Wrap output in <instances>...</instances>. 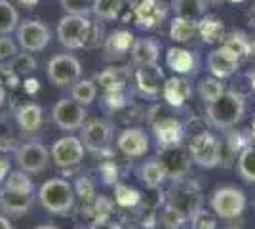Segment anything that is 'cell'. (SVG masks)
<instances>
[{"mask_svg":"<svg viewBox=\"0 0 255 229\" xmlns=\"http://www.w3.org/2000/svg\"><path fill=\"white\" fill-rule=\"evenodd\" d=\"M135 42V36L129 31H115L113 34H109V38L105 40V59L113 61V59H122L128 52H131V46Z\"/></svg>","mask_w":255,"mask_h":229,"instance_id":"21","label":"cell"},{"mask_svg":"<svg viewBox=\"0 0 255 229\" xmlns=\"http://www.w3.org/2000/svg\"><path fill=\"white\" fill-rule=\"evenodd\" d=\"M248 21H250V25L255 29V2L252 4V8H250V11H248Z\"/></svg>","mask_w":255,"mask_h":229,"instance_id":"50","label":"cell"},{"mask_svg":"<svg viewBox=\"0 0 255 229\" xmlns=\"http://www.w3.org/2000/svg\"><path fill=\"white\" fill-rule=\"evenodd\" d=\"M160 164L164 166L166 174L171 180H183L191 172V153L185 149L183 145H166V147H158V157Z\"/></svg>","mask_w":255,"mask_h":229,"instance_id":"8","label":"cell"},{"mask_svg":"<svg viewBox=\"0 0 255 229\" xmlns=\"http://www.w3.org/2000/svg\"><path fill=\"white\" fill-rule=\"evenodd\" d=\"M15 163L27 174H38V172H44L48 168V164H50V151L46 149L44 143L31 140V142L21 143L17 147Z\"/></svg>","mask_w":255,"mask_h":229,"instance_id":"9","label":"cell"},{"mask_svg":"<svg viewBox=\"0 0 255 229\" xmlns=\"http://www.w3.org/2000/svg\"><path fill=\"white\" fill-rule=\"evenodd\" d=\"M17 23H19L17 10L11 6L8 0H0V36L15 31Z\"/></svg>","mask_w":255,"mask_h":229,"instance_id":"36","label":"cell"},{"mask_svg":"<svg viewBox=\"0 0 255 229\" xmlns=\"http://www.w3.org/2000/svg\"><path fill=\"white\" fill-rule=\"evenodd\" d=\"M126 98H128L126 90L105 92V96H103V105H105V109H109V111H118L126 105V101H128Z\"/></svg>","mask_w":255,"mask_h":229,"instance_id":"44","label":"cell"},{"mask_svg":"<svg viewBox=\"0 0 255 229\" xmlns=\"http://www.w3.org/2000/svg\"><path fill=\"white\" fill-rule=\"evenodd\" d=\"M103 36H105L103 25L99 21H90V29H88V34H86L84 48H97L99 44H103Z\"/></svg>","mask_w":255,"mask_h":229,"instance_id":"45","label":"cell"},{"mask_svg":"<svg viewBox=\"0 0 255 229\" xmlns=\"http://www.w3.org/2000/svg\"><path fill=\"white\" fill-rule=\"evenodd\" d=\"M131 61L137 67L154 65L158 63L160 57V44L154 38H137L131 46Z\"/></svg>","mask_w":255,"mask_h":229,"instance_id":"22","label":"cell"},{"mask_svg":"<svg viewBox=\"0 0 255 229\" xmlns=\"http://www.w3.org/2000/svg\"><path fill=\"white\" fill-rule=\"evenodd\" d=\"M34 229H59V228H55V226H50V224H46V226H38V228H34Z\"/></svg>","mask_w":255,"mask_h":229,"instance_id":"54","label":"cell"},{"mask_svg":"<svg viewBox=\"0 0 255 229\" xmlns=\"http://www.w3.org/2000/svg\"><path fill=\"white\" fill-rule=\"evenodd\" d=\"M117 147L128 159H139L149 151V136L143 128H126L120 132Z\"/></svg>","mask_w":255,"mask_h":229,"instance_id":"16","label":"cell"},{"mask_svg":"<svg viewBox=\"0 0 255 229\" xmlns=\"http://www.w3.org/2000/svg\"><path fill=\"white\" fill-rule=\"evenodd\" d=\"M4 187L6 189H10V191H17V193H27V195H32V191H34V184H32V180L27 176L25 170H13L8 174L6 178V182H4Z\"/></svg>","mask_w":255,"mask_h":229,"instance_id":"34","label":"cell"},{"mask_svg":"<svg viewBox=\"0 0 255 229\" xmlns=\"http://www.w3.org/2000/svg\"><path fill=\"white\" fill-rule=\"evenodd\" d=\"M15 34H17V42L25 52H40L50 44V38H52L50 27L38 19L23 21L15 29Z\"/></svg>","mask_w":255,"mask_h":229,"instance_id":"11","label":"cell"},{"mask_svg":"<svg viewBox=\"0 0 255 229\" xmlns=\"http://www.w3.org/2000/svg\"><path fill=\"white\" fill-rule=\"evenodd\" d=\"M97 96V86L94 80H88V78H80L78 82H75L73 86H71V98L78 101L80 105H92L94 103V99Z\"/></svg>","mask_w":255,"mask_h":229,"instance_id":"31","label":"cell"},{"mask_svg":"<svg viewBox=\"0 0 255 229\" xmlns=\"http://www.w3.org/2000/svg\"><path fill=\"white\" fill-rule=\"evenodd\" d=\"M53 124L63 132L80 130L86 124V109L75 99H59L52 109Z\"/></svg>","mask_w":255,"mask_h":229,"instance_id":"10","label":"cell"},{"mask_svg":"<svg viewBox=\"0 0 255 229\" xmlns=\"http://www.w3.org/2000/svg\"><path fill=\"white\" fill-rule=\"evenodd\" d=\"M46 75H48V80L52 82L53 86L57 88L73 86L75 82L80 80L82 65H80V61L76 59L75 55L71 54L53 55L52 59L48 61Z\"/></svg>","mask_w":255,"mask_h":229,"instance_id":"5","label":"cell"},{"mask_svg":"<svg viewBox=\"0 0 255 229\" xmlns=\"http://www.w3.org/2000/svg\"><path fill=\"white\" fill-rule=\"evenodd\" d=\"M254 205H255V197H254Z\"/></svg>","mask_w":255,"mask_h":229,"instance_id":"61","label":"cell"},{"mask_svg":"<svg viewBox=\"0 0 255 229\" xmlns=\"http://www.w3.org/2000/svg\"><path fill=\"white\" fill-rule=\"evenodd\" d=\"M8 174H10V161L8 157L0 155V182H6Z\"/></svg>","mask_w":255,"mask_h":229,"instance_id":"49","label":"cell"},{"mask_svg":"<svg viewBox=\"0 0 255 229\" xmlns=\"http://www.w3.org/2000/svg\"><path fill=\"white\" fill-rule=\"evenodd\" d=\"M139 180L145 184V186L149 187V189H158L164 182H166V170H164V166L160 164L158 159H149V161H145V163L139 166Z\"/></svg>","mask_w":255,"mask_h":229,"instance_id":"25","label":"cell"},{"mask_svg":"<svg viewBox=\"0 0 255 229\" xmlns=\"http://www.w3.org/2000/svg\"><path fill=\"white\" fill-rule=\"evenodd\" d=\"M250 130H252V136H254V142H255V117H254V120H252V128H250Z\"/></svg>","mask_w":255,"mask_h":229,"instance_id":"55","label":"cell"},{"mask_svg":"<svg viewBox=\"0 0 255 229\" xmlns=\"http://www.w3.org/2000/svg\"><path fill=\"white\" fill-rule=\"evenodd\" d=\"M10 65L13 67L19 75H27V73H31L32 69L36 67V61H34V57H32L31 54H17L10 61Z\"/></svg>","mask_w":255,"mask_h":229,"instance_id":"46","label":"cell"},{"mask_svg":"<svg viewBox=\"0 0 255 229\" xmlns=\"http://www.w3.org/2000/svg\"><path fill=\"white\" fill-rule=\"evenodd\" d=\"M248 80H250V86H252V90L255 92V67L248 73Z\"/></svg>","mask_w":255,"mask_h":229,"instance_id":"52","label":"cell"},{"mask_svg":"<svg viewBox=\"0 0 255 229\" xmlns=\"http://www.w3.org/2000/svg\"><path fill=\"white\" fill-rule=\"evenodd\" d=\"M99 174H101V180L107 186H117L118 182V166L113 159H107L103 163L99 164Z\"/></svg>","mask_w":255,"mask_h":229,"instance_id":"43","label":"cell"},{"mask_svg":"<svg viewBox=\"0 0 255 229\" xmlns=\"http://www.w3.org/2000/svg\"><path fill=\"white\" fill-rule=\"evenodd\" d=\"M192 229H217V216L215 212H208L206 208H198L194 214L189 216Z\"/></svg>","mask_w":255,"mask_h":229,"instance_id":"39","label":"cell"},{"mask_svg":"<svg viewBox=\"0 0 255 229\" xmlns=\"http://www.w3.org/2000/svg\"><path fill=\"white\" fill-rule=\"evenodd\" d=\"M236 170L238 176L244 180L246 184H255V147L250 145L246 147L244 151L238 155V161H236Z\"/></svg>","mask_w":255,"mask_h":229,"instance_id":"30","label":"cell"},{"mask_svg":"<svg viewBox=\"0 0 255 229\" xmlns=\"http://www.w3.org/2000/svg\"><path fill=\"white\" fill-rule=\"evenodd\" d=\"M115 203L122 208H133L141 203V193H139L135 187L117 184L115 186Z\"/></svg>","mask_w":255,"mask_h":229,"instance_id":"37","label":"cell"},{"mask_svg":"<svg viewBox=\"0 0 255 229\" xmlns=\"http://www.w3.org/2000/svg\"><path fill=\"white\" fill-rule=\"evenodd\" d=\"M252 54H255V38L252 40Z\"/></svg>","mask_w":255,"mask_h":229,"instance_id":"58","label":"cell"},{"mask_svg":"<svg viewBox=\"0 0 255 229\" xmlns=\"http://www.w3.org/2000/svg\"><path fill=\"white\" fill-rule=\"evenodd\" d=\"M208 8V0H171V10L177 17L200 21Z\"/></svg>","mask_w":255,"mask_h":229,"instance_id":"27","label":"cell"},{"mask_svg":"<svg viewBox=\"0 0 255 229\" xmlns=\"http://www.w3.org/2000/svg\"><path fill=\"white\" fill-rule=\"evenodd\" d=\"M210 4H215V6H219V4H223L225 0H208Z\"/></svg>","mask_w":255,"mask_h":229,"instance_id":"56","label":"cell"},{"mask_svg":"<svg viewBox=\"0 0 255 229\" xmlns=\"http://www.w3.org/2000/svg\"><path fill=\"white\" fill-rule=\"evenodd\" d=\"M202 189L194 180H175L173 187L168 193V205L179 208L187 216L194 214L198 208H202Z\"/></svg>","mask_w":255,"mask_h":229,"instance_id":"6","label":"cell"},{"mask_svg":"<svg viewBox=\"0 0 255 229\" xmlns=\"http://www.w3.org/2000/svg\"><path fill=\"white\" fill-rule=\"evenodd\" d=\"M246 205H248V199L244 191L234 186L217 187L210 199V207L215 212V216L221 220L240 218L246 210Z\"/></svg>","mask_w":255,"mask_h":229,"instance_id":"4","label":"cell"},{"mask_svg":"<svg viewBox=\"0 0 255 229\" xmlns=\"http://www.w3.org/2000/svg\"><path fill=\"white\" fill-rule=\"evenodd\" d=\"M88 29H90L88 15L67 13L57 23V40L69 50H80V48H84Z\"/></svg>","mask_w":255,"mask_h":229,"instance_id":"7","label":"cell"},{"mask_svg":"<svg viewBox=\"0 0 255 229\" xmlns=\"http://www.w3.org/2000/svg\"><path fill=\"white\" fill-rule=\"evenodd\" d=\"M189 153L194 164L200 168H215L221 164V140L210 130H202L191 136Z\"/></svg>","mask_w":255,"mask_h":229,"instance_id":"3","label":"cell"},{"mask_svg":"<svg viewBox=\"0 0 255 229\" xmlns=\"http://www.w3.org/2000/svg\"><path fill=\"white\" fill-rule=\"evenodd\" d=\"M90 212H92V216L94 220L97 218H111V214H113V203L107 199V197H96L90 205Z\"/></svg>","mask_w":255,"mask_h":229,"instance_id":"42","label":"cell"},{"mask_svg":"<svg viewBox=\"0 0 255 229\" xmlns=\"http://www.w3.org/2000/svg\"><path fill=\"white\" fill-rule=\"evenodd\" d=\"M61 8L67 13H75V15H88L94 11L96 0H59Z\"/></svg>","mask_w":255,"mask_h":229,"instance_id":"40","label":"cell"},{"mask_svg":"<svg viewBox=\"0 0 255 229\" xmlns=\"http://www.w3.org/2000/svg\"><path fill=\"white\" fill-rule=\"evenodd\" d=\"M124 6V0H96L94 4V13L97 19L103 21H115Z\"/></svg>","mask_w":255,"mask_h":229,"instance_id":"35","label":"cell"},{"mask_svg":"<svg viewBox=\"0 0 255 229\" xmlns=\"http://www.w3.org/2000/svg\"><path fill=\"white\" fill-rule=\"evenodd\" d=\"M75 191H76V195L86 203V207L96 199V186H94V182H92L90 176H80V178L76 180Z\"/></svg>","mask_w":255,"mask_h":229,"instance_id":"41","label":"cell"},{"mask_svg":"<svg viewBox=\"0 0 255 229\" xmlns=\"http://www.w3.org/2000/svg\"><path fill=\"white\" fill-rule=\"evenodd\" d=\"M166 65L177 75H194L196 67H198V59H196V55L192 54L191 50L170 48L166 52Z\"/></svg>","mask_w":255,"mask_h":229,"instance_id":"20","label":"cell"},{"mask_svg":"<svg viewBox=\"0 0 255 229\" xmlns=\"http://www.w3.org/2000/svg\"><path fill=\"white\" fill-rule=\"evenodd\" d=\"M17 55V44L11 40L8 34L0 36V61H11Z\"/></svg>","mask_w":255,"mask_h":229,"instance_id":"47","label":"cell"},{"mask_svg":"<svg viewBox=\"0 0 255 229\" xmlns=\"http://www.w3.org/2000/svg\"><path fill=\"white\" fill-rule=\"evenodd\" d=\"M246 99L240 92L225 90L219 98L206 105V117L217 130H229L244 119Z\"/></svg>","mask_w":255,"mask_h":229,"instance_id":"1","label":"cell"},{"mask_svg":"<svg viewBox=\"0 0 255 229\" xmlns=\"http://www.w3.org/2000/svg\"><path fill=\"white\" fill-rule=\"evenodd\" d=\"M240 67V57L231 52L227 46H219L208 55V71L217 78H229L233 76Z\"/></svg>","mask_w":255,"mask_h":229,"instance_id":"17","label":"cell"},{"mask_svg":"<svg viewBox=\"0 0 255 229\" xmlns=\"http://www.w3.org/2000/svg\"><path fill=\"white\" fill-rule=\"evenodd\" d=\"M2 96H4V94H2V90H0V103H2Z\"/></svg>","mask_w":255,"mask_h":229,"instance_id":"60","label":"cell"},{"mask_svg":"<svg viewBox=\"0 0 255 229\" xmlns=\"http://www.w3.org/2000/svg\"><path fill=\"white\" fill-rule=\"evenodd\" d=\"M84 151H86V147L80 138H75V136L59 138L52 147L53 164H55L57 168H71V166H76V164L84 159Z\"/></svg>","mask_w":255,"mask_h":229,"instance_id":"14","label":"cell"},{"mask_svg":"<svg viewBox=\"0 0 255 229\" xmlns=\"http://www.w3.org/2000/svg\"><path fill=\"white\" fill-rule=\"evenodd\" d=\"M162 96L166 99V103L171 107H183L192 96V84L185 75H177L166 78Z\"/></svg>","mask_w":255,"mask_h":229,"instance_id":"19","label":"cell"},{"mask_svg":"<svg viewBox=\"0 0 255 229\" xmlns=\"http://www.w3.org/2000/svg\"><path fill=\"white\" fill-rule=\"evenodd\" d=\"M198 33V21L183 19V17H173L170 25V38L173 42H187L194 34Z\"/></svg>","mask_w":255,"mask_h":229,"instance_id":"29","label":"cell"},{"mask_svg":"<svg viewBox=\"0 0 255 229\" xmlns=\"http://www.w3.org/2000/svg\"><path fill=\"white\" fill-rule=\"evenodd\" d=\"M164 82H166L164 71L158 67V63L143 65L135 71V84L143 96H149V98L158 96L160 90H164Z\"/></svg>","mask_w":255,"mask_h":229,"instance_id":"18","label":"cell"},{"mask_svg":"<svg viewBox=\"0 0 255 229\" xmlns=\"http://www.w3.org/2000/svg\"><path fill=\"white\" fill-rule=\"evenodd\" d=\"M198 34L206 44H217L225 40V25L217 17H202L198 21Z\"/></svg>","mask_w":255,"mask_h":229,"instance_id":"28","label":"cell"},{"mask_svg":"<svg viewBox=\"0 0 255 229\" xmlns=\"http://www.w3.org/2000/svg\"><path fill=\"white\" fill-rule=\"evenodd\" d=\"M128 78L129 71L126 67H109L97 75V82L105 92H115V90H126Z\"/></svg>","mask_w":255,"mask_h":229,"instance_id":"26","label":"cell"},{"mask_svg":"<svg viewBox=\"0 0 255 229\" xmlns=\"http://www.w3.org/2000/svg\"><path fill=\"white\" fill-rule=\"evenodd\" d=\"M223 92L225 84L221 82V78H217V76H206V78H202L198 82V96H200V99L206 105L215 101Z\"/></svg>","mask_w":255,"mask_h":229,"instance_id":"32","label":"cell"},{"mask_svg":"<svg viewBox=\"0 0 255 229\" xmlns=\"http://www.w3.org/2000/svg\"><path fill=\"white\" fill-rule=\"evenodd\" d=\"M150 126H152V134L158 142V147H166V145H179L183 143V138L187 134L185 124L175 117L164 115L158 109L156 119H150Z\"/></svg>","mask_w":255,"mask_h":229,"instance_id":"12","label":"cell"},{"mask_svg":"<svg viewBox=\"0 0 255 229\" xmlns=\"http://www.w3.org/2000/svg\"><path fill=\"white\" fill-rule=\"evenodd\" d=\"M171 0H141L135 4V23L141 29H156L168 17Z\"/></svg>","mask_w":255,"mask_h":229,"instance_id":"13","label":"cell"},{"mask_svg":"<svg viewBox=\"0 0 255 229\" xmlns=\"http://www.w3.org/2000/svg\"><path fill=\"white\" fill-rule=\"evenodd\" d=\"M229 2H234V4H236V2H242V0H229Z\"/></svg>","mask_w":255,"mask_h":229,"instance_id":"59","label":"cell"},{"mask_svg":"<svg viewBox=\"0 0 255 229\" xmlns=\"http://www.w3.org/2000/svg\"><path fill=\"white\" fill-rule=\"evenodd\" d=\"M19 4H23V6H27V8H32V6H36L40 0H17Z\"/></svg>","mask_w":255,"mask_h":229,"instance_id":"53","label":"cell"},{"mask_svg":"<svg viewBox=\"0 0 255 229\" xmlns=\"http://www.w3.org/2000/svg\"><path fill=\"white\" fill-rule=\"evenodd\" d=\"M76 191L63 178H52L44 182L38 191V201L46 212L55 216H65L75 207Z\"/></svg>","mask_w":255,"mask_h":229,"instance_id":"2","label":"cell"},{"mask_svg":"<svg viewBox=\"0 0 255 229\" xmlns=\"http://www.w3.org/2000/svg\"><path fill=\"white\" fill-rule=\"evenodd\" d=\"M32 205V195L27 193H17L10 191L4 187V191H0V210L10 214V216H21L25 214Z\"/></svg>","mask_w":255,"mask_h":229,"instance_id":"24","label":"cell"},{"mask_svg":"<svg viewBox=\"0 0 255 229\" xmlns=\"http://www.w3.org/2000/svg\"><path fill=\"white\" fill-rule=\"evenodd\" d=\"M90 229H120V226L111 222V218H97L92 222Z\"/></svg>","mask_w":255,"mask_h":229,"instance_id":"48","label":"cell"},{"mask_svg":"<svg viewBox=\"0 0 255 229\" xmlns=\"http://www.w3.org/2000/svg\"><path fill=\"white\" fill-rule=\"evenodd\" d=\"M82 143L88 151L101 153L109 149V143L113 140V124L107 120H90L82 126Z\"/></svg>","mask_w":255,"mask_h":229,"instance_id":"15","label":"cell"},{"mask_svg":"<svg viewBox=\"0 0 255 229\" xmlns=\"http://www.w3.org/2000/svg\"><path fill=\"white\" fill-rule=\"evenodd\" d=\"M187 220H189V216L185 212H181L179 208L171 207V205H166V208L162 210V216H160L164 229H183Z\"/></svg>","mask_w":255,"mask_h":229,"instance_id":"38","label":"cell"},{"mask_svg":"<svg viewBox=\"0 0 255 229\" xmlns=\"http://www.w3.org/2000/svg\"><path fill=\"white\" fill-rule=\"evenodd\" d=\"M15 120L23 136H34L42 126V107L36 103H25L17 109Z\"/></svg>","mask_w":255,"mask_h":229,"instance_id":"23","label":"cell"},{"mask_svg":"<svg viewBox=\"0 0 255 229\" xmlns=\"http://www.w3.org/2000/svg\"><path fill=\"white\" fill-rule=\"evenodd\" d=\"M223 46H227L240 59H246L248 55L252 54V40L244 33H240V31H234V33L227 34L223 40Z\"/></svg>","mask_w":255,"mask_h":229,"instance_id":"33","label":"cell"},{"mask_svg":"<svg viewBox=\"0 0 255 229\" xmlns=\"http://www.w3.org/2000/svg\"><path fill=\"white\" fill-rule=\"evenodd\" d=\"M0 229H13V226L10 224V220L0 216Z\"/></svg>","mask_w":255,"mask_h":229,"instance_id":"51","label":"cell"},{"mask_svg":"<svg viewBox=\"0 0 255 229\" xmlns=\"http://www.w3.org/2000/svg\"><path fill=\"white\" fill-rule=\"evenodd\" d=\"M126 2H129V4H133V6H135V4H139L141 0H126Z\"/></svg>","mask_w":255,"mask_h":229,"instance_id":"57","label":"cell"}]
</instances>
